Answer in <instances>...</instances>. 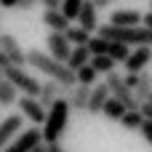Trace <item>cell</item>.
Segmentation results:
<instances>
[{
    "instance_id": "1",
    "label": "cell",
    "mask_w": 152,
    "mask_h": 152,
    "mask_svg": "<svg viewBox=\"0 0 152 152\" xmlns=\"http://www.w3.org/2000/svg\"><path fill=\"white\" fill-rule=\"evenodd\" d=\"M27 64L35 67L37 72H43L48 80H56V83L64 86L67 91H72V88L77 86V75H75L64 61H56L48 51H37V48L27 51Z\"/></svg>"
},
{
    "instance_id": "2",
    "label": "cell",
    "mask_w": 152,
    "mask_h": 152,
    "mask_svg": "<svg viewBox=\"0 0 152 152\" xmlns=\"http://www.w3.org/2000/svg\"><path fill=\"white\" fill-rule=\"evenodd\" d=\"M69 112H72V107H69V99H67V96L56 99V102L48 107L45 123H43V128H40L45 144H56V142L64 136V131H67V126H69Z\"/></svg>"
},
{
    "instance_id": "3",
    "label": "cell",
    "mask_w": 152,
    "mask_h": 152,
    "mask_svg": "<svg viewBox=\"0 0 152 152\" xmlns=\"http://www.w3.org/2000/svg\"><path fill=\"white\" fill-rule=\"evenodd\" d=\"M99 37L110 40V43H126V45H152V29L147 27H115V24H99L96 29Z\"/></svg>"
},
{
    "instance_id": "4",
    "label": "cell",
    "mask_w": 152,
    "mask_h": 152,
    "mask_svg": "<svg viewBox=\"0 0 152 152\" xmlns=\"http://www.w3.org/2000/svg\"><path fill=\"white\" fill-rule=\"evenodd\" d=\"M5 80L8 83H13V88L21 94V96H40V80L37 77H32L24 67H5Z\"/></svg>"
},
{
    "instance_id": "5",
    "label": "cell",
    "mask_w": 152,
    "mask_h": 152,
    "mask_svg": "<svg viewBox=\"0 0 152 152\" xmlns=\"http://www.w3.org/2000/svg\"><path fill=\"white\" fill-rule=\"evenodd\" d=\"M104 83H107V88H110V94H112L115 99H120V102H123V104H126L128 110H142V104L136 102V96H134V91H131V88L126 86V80H123L120 75H115V72H110Z\"/></svg>"
},
{
    "instance_id": "6",
    "label": "cell",
    "mask_w": 152,
    "mask_h": 152,
    "mask_svg": "<svg viewBox=\"0 0 152 152\" xmlns=\"http://www.w3.org/2000/svg\"><path fill=\"white\" fill-rule=\"evenodd\" d=\"M37 144H43V131H40L37 126H32V128L21 131L5 150H0V152H32Z\"/></svg>"
},
{
    "instance_id": "7",
    "label": "cell",
    "mask_w": 152,
    "mask_h": 152,
    "mask_svg": "<svg viewBox=\"0 0 152 152\" xmlns=\"http://www.w3.org/2000/svg\"><path fill=\"white\" fill-rule=\"evenodd\" d=\"M16 107H19V112L24 115V120H29L32 126H43V123H45L48 110H45V107L35 99V96H19Z\"/></svg>"
},
{
    "instance_id": "8",
    "label": "cell",
    "mask_w": 152,
    "mask_h": 152,
    "mask_svg": "<svg viewBox=\"0 0 152 152\" xmlns=\"http://www.w3.org/2000/svg\"><path fill=\"white\" fill-rule=\"evenodd\" d=\"M45 45H48V53L56 59V61H69V53H72V43L67 40L64 32H48L45 37Z\"/></svg>"
},
{
    "instance_id": "9",
    "label": "cell",
    "mask_w": 152,
    "mask_h": 152,
    "mask_svg": "<svg viewBox=\"0 0 152 152\" xmlns=\"http://www.w3.org/2000/svg\"><path fill=\"white\" fill-rule=\"evenodd\" d=\"M0 51L8 56L11 67H24V64H27V51L19 45V40H16L13 35H3V37H0Z\"/></svg>"
},
{
    "instance_id": "10",
    "label": "cell",
    "mask_w": 152,
    "mask_h": 152,
    "mask_svg": "<svg viewBox=\"0 0 152 152\" xmlns=\"http://www.w3.org/2000/svg\"><path fill=\"white\" fill-rule=\"evenodd\" d=\"M21 126H24V115H21V112L8 115V118L0 123V150H5V147L21 134Z\"/></svg>"
},
{
    "instance_id": "11",
    "label": "cell",
    "mask_w": 152,
    "mask_h": 152,
    "mask_svg": "<svg viewBox=\"0 0 152 152\" xmlns=\"http://www.w3.org/2000/svg\"><path fill=\"white\" fill-rule=\"evenodd\" d=\"M150 64H152V45H139V48H134L131 56L126 59V69H128V72H136V75H142Z\"/></svg>"
},
{
    "instance_id": "12",
    "label": "cell",
    "mask_w": 152,
    "mask_h": 152,
    "mask_svg": "<svg viewBox=\"0 0 152 152\" xmlns=\"http://www.w3.org/2000/svg\"><path fill=\"white\" fill-rule=\"evenodd\" d=\"M69 94H72V91H67V88H64V86H59L56 80H45V83L40 86V96H37V102H40V104L48 110V107H51L56 99L69 96Z\"/></svg>"
},
{
    "instance_id": "13",
    "label": "cell",
    "mask_w": 152,
    "mask_h": 152,
    "mask_svg": "<svg viewBox=\"0 0 152 152\" xmlns=\"http://www.w3.org/2000/svg\"><path fill=\"white\" fill-rule=\"evenodd\" d=\"M77 27H83L86 32H96L99 29V8L91 3V0H86L83 3V8H80V16H77Z\"/></svg>"
},
{
    "instance_id": "14",
    "label": "cell",
    "mask_w": 152,
    "mask_h": 152,
    "mask_svg": "<svg viewBox=\"0 0 152 152\" xmlns=\"http://www.w3.org/2000/svg\"><path fill=\"white\" fill-rule=\"evenodd\" d=\"M142 19H144V13H139L136 8H120V11H112L110 24H115V27H142Z\"/></svg>"
},
{
    "instance_id": "15",
    "label": "cell",
    "mask_w": 152,
    "mask_h": 152,
    "mask_svg": "<svg viewBox=\"0 0 152 152\" xmlns=\"http://www.w3.org/2000/svg\"><path fill=\"white\" fill-rule=\"evenodd\" d=\"M43 24L48 27V32H67L72 24H69V19L59 11V8H45L43 11Z\"/></svg>"
},
{
    "instance_id": "16",
    "label": "cell",
    "mask_w": 152,
    "mask_h": 152,
    "mask_svg": "<svg viewBox=\"0 0 152 152\" xmlns=\"http://www.w3.org/2000/svg\"><path fill=\"white\" fill-rule=\"evenodd\" d=\"M110 88H107V83H96L94 88H91V99H88V112L91 115H102V110H104V104L110 102Z\"/></svg>"
},
{
    "instance_id": "17",
    "label": "cell",
    "mask_w": 152,
    "mask_h": 152,
    "mask_svg": "<svg viewBox=\"0 0 152 152\" xmlns=\"http://www.w3.org/2000/svg\"><path fill=\"white\" fill-rule=\"evenodd\" d=\"M69 99V107L75 112H88V99H91V88L88 86H75L72 94L67 96Z\"/></svg>"
},
{
    "instance_id": "18",
    "label": "cell",
    "mask_w": 152,
    "mask_h": 152,
    "mask_svg": "<svg viewBox=\"0 0 152 152\" xmlns=\"http://www.w3.org/2000/svg\"><path fill=\"white\" fill-rule=\"evenodd\" d=\"M134 96H136L139 104L150 102V96H152V72L150 69H144V72L139 75V83H136V88H134Z\"/></svg>"
},
{
    "instance_id": "19",
    "label": "cell",
    "mask_w": 152,
    "mask_h": 152,
    "mask_svg": "<svg viewBox=\"0 0 152 152\" xmlns=\"http://www.w3.org/2000/svg\"><path fill=\"white\" fill-rule=\"evenodd\" d=\"M86 64H91V51H88V45H75V48H72V53H69L67 67H69L72 72H77V69H80V67H86Z\"/></svg>"
},
{
    "instance_id": "20",
    "label": "cell",
    "mask_w": 152,
    "mask_h": 152,
    "mask_svg": "<svg viewBox=\"0 0 152 152\" xmlns=\"http://www.w3.org/2000/svg\"><path fill=\"white\" fill-rule=\"evenodd\" d=\"M126 112H128V107H126L120 99H115V96H110V102H107V104H104V110H102V115H104L107 120H118V123L123 120V115H126Z\"/></svg>"
},
{
    "instance_id": "21",
    "label": "cell",
    "mask_w": 152,
    "mask_h": 152,
    "mask_svg": "<svg viewBox=\"0 0 152 152\" xmlns=\"http://www.w3.org/2000/svg\"><path fill=\"white\" fill-rule=\"evenodd\" d=\"M19 102V91L13 88V83H8L5 77L0 80V107H11Z\"/></svg>"
},
{
    "instance_id": "22",
    "label": "cell",
    "mask_w": 152,
    "mask_h": 152,
    "mask_svg": "<svg viewBox=\"0 0 152 152\" xmlns=\"http://www.w3.org/2000/svg\"><path fill=\"white\" fill-rule=\"evenodd\" d=\"M115 59L110 56V53H104V56H91V67L99 72V75H110V72H115Z\"/></svg>"
},
{
    "instance_id": "23",
    "label": "cell",
    "mask_w": 152,
    "mask_h": 152,
    "mask_svg": "<svg viewBox=\"0 0 152 152\" xmlns=\"http://www.w3.org/2000/svg\"><path fill=\"white\" fill-rule=\"evenodd\" d=\"M77 86H88V88H94L96 83H99V72L91 67V64H86V67H80L77 72Z\"/></svg>"
},
{
    "instance_id": "24",
    "label": "cell",
    "mask_w": 152,
    "mask_h": 152,
    "mask_svg": "<svg viewBox=\"0 0 152 152\" xmlns=\"http://www.w3.org/2000/svg\"><path fill=\"white\" fill-rule=\"evenodd\" d=\"M142 123H144L142 110H128V112L123 115V120H120V126H123L126 131H139V128H142Z\"/></svg>"
},
{
    "instance_id": "25",
    "label": "cell",
    "mask_w": 152,
    "mask_h": 152,
    "mask_svg": "<svg viewBox=\"0 0 152 152\" xmlns=\"http://www.w3.org/2000/svg\"><path fill=\"white\" fill-rule=\"evenodd\" d=\"M64 35H67V40L72 43V48H75V45H88V40L94 37V35H91V32H86L83 27H69Z\"/></svg>"
},
{
    "instance_id": "26",
    "label": "cell",
    "mask_w": 152,
    "mask_h": 152,
    "mask_svg": "<svg viewBox=\"0 0 152 152\" xmlns=\"http://www.w3.org/2000/svg\"><path fill=\"white\" fill-rule=\"evenodd\" d=\"M83 3H86V0H61L59 11H61V13H64V16L69 19V21H72V19L77 21V16H80V8H83Z\"/></svg>"
},
{
    "instance_id": "27",
    "label": "cell",
    "mask_w": 152,
    "mask_h": 152,
    "mask_svg": "<svg viewBox=\"0 0 152 152\" xmlns=\"http://www.w3.org/2000/svg\"><path fill=\"white\" fill-rule=\"evenodd\" d=\"M118 64H126V59L131 56V45H126V43H110V51H107Z\"/></svg>"
},
{
    "instance_id": "28",
    "label": "cell",
    "mask_w": 152,
    "mask_h": 152,
    "mask_svg": "<svg viewBox=\"0 0 152 152\" xmlns=\"http://www.w3.org/2000/svg\"><path fill=\"white\" fill-rule=\"evenodd\" d=\"M88 51H91V56H104L107 51H110V40H104V37H91L88 40Z\"/></svg>"
},
{
    "instance_id": "29",
    "label": "cell",
    "mask_w": 152,
    "mask_h": 152,
    "mask_svg": "<svg viewBox=\"0 0 152 152\" xmlns=\"http://www.w3.org/2000/svg\"><path fill=\"white\" fill-rule=\"evenodd\" d=\"M139 131H142V136H144V142H147V144L152 147V123H150V120H144Z\"/></svg>"
},
{
    "instance_id": "30",
    "label": "cell",
    "mask_w": 152,
    "mask_h": 152,
    "mask_svg": "<svg viewBox=\"0 0 152 152\" xmlns=\"http://www.w3.org/2000/svg\"><path fill=\"white\" fill-rule=\"evenodd\" d=\"M123 80H126V86H128V88L134 91V88H136V83H139V75H136V72H128V75H126Z\"/></svg>"
},
{
    "instance_id": "31",
    "label": "cell",
    "mask_w": 152,
    "mask_h": 152,
    "mask_svg": "<svg viewBox=\"0 0 152 152\" xmlns=\"http://www.w3.org/2000/svg\"><path fill=\"white\" fill-rule=\"evenodd\" d=\"M35 3H37V0H19V3H16V8H19V11H32V8H35Z\"/></svg>"
},
{
    "instance_id": "32",
    "label": "cell",
    "mask_w": 152,
    "mask_h": 152,
    "mask_svg": "<svg viewBox=\"0 0 152 152\" xmlns=\"http://www.w3.org/2000/svg\"><path fill=\"white\" fill-rule=\"evenodd\" d=\"M142 115H144V120L152 123V102H144V104H142Z\"/></svg>"
},
{
    "instance_id": "33",
    "label": "cell",
    "mask_w": 152,
    "mask_h": 152,
    "mask_svg": "<svg viewBox=\"0 0 152 152\" xmlns=\"http://www.w3.org/2000/svg\"><path fill=\"white\" fill-rule=\"evenodd\" d=\"M91 3H94V5H96V8L102 11V8H110V5H112L115 0H91Z\"/></svg>"
},
{
    "instance_id": "34",
    "label": "cell",
    "mask_w": 152,
    "mask_h": 152,
    "mask_svg": "<svg viewBox=\"0 0 152 152\" xmlns=\"http://www.w3.org/2000/svg\"><path fill=\"white\" fill-rule=\"evenodd\" d=\"M37 3H43L45 8H59L61 5V0H37Z\"/></svg>"
},
{
    "instance_id": "35",
    "label": "cell",
    "mask_w": 152,
    "mask_h": 152,
    "mask_svg": "<svg viewBox=\"0 0 152 152\" xmlns=\"http://www.w3.org/2000/svg\"><path fill=\"white\" fill-rule=\"evenodd\" d=\"M142 27L152 29V11H150V13H144V19H142Z\"/></svg>"
},
{
    "instance_id": "36",
    "label": "cell",
    "mask_w": 152,
    "mask_h": 152,
    "mask_svg": "<svg viewBox=\"0 0 152 152\" xmlns=\"http://www.w3.org/2000/svg\"><path fill=\"white\" fill-rule=\"evenodd\" d=\"M45 147H48V152H67L61 144H59V142H56V144H45Z\"/></svg>"
},
{
    "instance_id": "37",
    "label": "cell",
    "mask_w": 152,
    "mask_h": 152,
    "mask_svg": "<svg viewBox=\"0 0 152 152\" xmlns=\"http://www.w3.org/2000/svg\"><path fill=\"white\" fill-rule=\"evenodd\" d=\"M19 0H0V8H16Z\"/></svg>"
},
{
    "instance_id": "38",
    "label": "cell",
    "mask_w": 152,
    "mask_h": 152,
    "mask_svg": "<svg viewBox=\"0 0 152 152\" xmlns=\"http://www.w3.org/2000/svg\"><path fill=\"white\" fill-rule=\"evenodd\" d=\"M0 67H3V69H5V67H11V61H8V56H5L3 51H0Z\"/></svg>"
},
{
    "instance_id": "39",
    "label": "cell",
    "mask_w": 152,
    "mask_h": 152,
    "mask_svg": "<svg viewBox=\"0 0 152 152\" xmlns=\"http://www.w3.org/2000/svg\"><path fill=\"white\" fill-rule=\"evenodd\" d=\"M32 152H48V147H45V142H43V144H37V147H35Z\"/></svg>"
},
{
    "instance_id": "40",
    "label": "cell",
    "mask_w": 152,
    "mask_h": 152,
    "mask_svg": "<svg viewBox=\"0 0 152 152\" xmlns=\"http://www.w3.org/2000/svg\"><path fill=\"white\" fill-rule=\"evenodd\" d=\"M3 77H5V69H3V67H0V80H3Z\"/></svg>"
},
{
    "instance_id": "41",
    "label": "cell",
    "mask_w": 152,
    "mask_h": 152,
    "mask_svg": "<svg viewBox=\"0 0 152 152\" xmlns=\"http://www.w3.org/2000/svg\"><path fill=\"white\" fill-rule=\"evenodd\" d=\"M150 5H152V0H150ZM150 11H152V8H150Z\"/></svg>"
},
{
    "instance_id": "42",
    "label": "cell",
    "mask_w": 152,
    "mask_h": 152,
    "mask_svg": "<svg viewBox=\"0 0 152 152\" xmlns=\"http://www.w3.org/2000/svg\"><path fill=\"white\" fill-rule=\"evenodd\" d=\"M0 37H3V32H0Z\"/></svg>"
},
{
    "instance_id": "43",
    "label": "cell",
    "mask_w": 152,
    "mask_h": 152,
    "mask_svg": "<svg viewBox=\"0 0 152 152\" xmlns=\"http://www.w3.org/2000/svg\"><path fill=\"white\" fill-rule=\"evenodd\" d=\"M150 102H152V96H150Z\"/></svg>"
}]
</instances>
